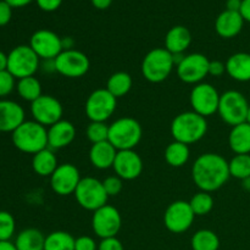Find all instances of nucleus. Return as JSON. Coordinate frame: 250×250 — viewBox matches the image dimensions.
Here are the masks:
<instances>
[{
    "mask_svg": "<svg viewBox=\"0 0 250 250\" xmlns=\"http://www.w3.org/2000/svg\"><path fill=\"white\" fill-rule=\"evenodd\" d=\"M190 246L193 250H219L220 239L211 229H199L193 234Z\"/></svg>",
    "mask_w": 250,
    "mask_h": 250,
    "instance_id": "31",
    "label": "nucleus"
},
{
    "mask_svg": "<svg viewBox=\"0 0 250 250\" xmlns=\"http://www.w3.org/2000/svg\"><path fill=\"white\" fill-rule=\"evenodd\" d=\"M194 212L190 208L189 202L176 200L171 203L164 214L165 227L172 233H185L192 227L194 221Z\"/></svg>",
    "mask_w": 250,
    "mask_h": 250,
    "instance_id": "14",
    "label": "nucleus"
},
{
    "mask_svg": "<svg viewBox=\"0 0 250 250\" xmlns=\"http://www.w3.org/2000/svg\"><path fill=\"white\" fill-rule=\"evenodd\" d=\"M12 17V7L5 0H0V27L6 26Z\"/></svg>",
    "mask_w": 250,
    "mask_h": 250,
    "instance_id": "41",
    "label": "nucleus"
},
{
    "mask_svg": "<svg viewBox=\"0 0 250 250\" xmlns=\"http://www.w3.org/2000/svg\"><path fill=\"white\" fill-rule=\"evenodd\" d=\"M41 59L29 45H17L7 55V71L16 80L31 77L38 71Z\"/></svg>",
    "mask_w": 250,
    "mask_h": 250,
    "instance_id": "7",
    "label": "nucleus"
},
{
    "mask_svg": "<svg viewBox=\"0 0 250 250\" xmlns=\"http://www.w3.org/2000/svg\"><path fill=\"white\" fill-rule=\"evenodd\" d=\"M143 129L141 124L133 117H121L109 125L107 141L116 148V150H131L141 142Z\"/></svg>",
    "mask_w": 250,
    "mask_h": 250,
    "instance_id": "4",
    "label": "nucleus"
},
{
    "mask_svg": "<svg viewBox=\"0 0 250 250\" xmlns=\"http://www.w3.org/2000/svg\"><path fill=\"white\" fill-rule=\"evenodd\" d=\"M15 80L16 78L7 70L0 72V98L6 97L14 90V88L16 87Z\"/></svg>",
    "mask_w": 250,
    "mask_h": 250,
    "instance_id": "38",
    "label": "nucleus"
},
{
    "mask_svg": "<svg viewBox=\"0 0 250 250\" xmlns=\"http://www.w3.org/2000/svg\"><path fill=\"white\" fill-rule=\"evenodd\" d=\"M7 70V55L0 50V72Z\"/></svg>",
    "mask_w": 250,
    "mask_h": 250,
    "instance_id": "48",
    "label": "nucleus"
},
{
    "mask_svg": "<svg viewBox=\"0 0 250 250\" xmlns=\"http://www.w3.org/2000/svg\"><path fill=\"white\" fill-rule=\"evenodd\" d=\"M75 198L81 208L93 211L107 204L109 195L103 186V181L94 177H84L75 190Z\"/></svg>",
    "mask_w": 250,
    "mask_h": 250,
    "instance_id": "8",
    "label": "nucleus"
},
{
    "mask_svg": "<svg viewBox=\"0 0 250 250\" xmlns=\"http://www.w3.org/2000/svg\"><path fill=\"white\" fill-rule=\"evenodd\" d=\"M45 236L37 229H26L19 233L15 241L17 250H44Z\"/></svg>",
    "mask_w": 250,
    "mask_h": 250,
    "instance_id": "27",
    "label": "nucleus"
},
{
    "mask_svg": "<svg viewBox=\"0 0 250 250\" xmlns=\"http://www.w3.org/2000/svg\"><path fill=\"white\" fill-rule=\"evenodd\" d=\"M29 46L39 59L50 61L63 50L62 38L50 29H38L34 32L29 41Z\"/></svg>",
    "mask_w": 250,
    "mask_h": 250,
    "instance_id": "16",
    "label": "nucleus"
},
{
    "mask_svg": "<svg viewBox=\"0 0 250 250\" xmlns=\"http://www.w3.org/2000/svg\"><path fill=\"white\" fill-rule=\"evenodd\" d=\"M132 85H133V80L131 75L125 71H119L112 73L109 77L106 82V89L117 99L125 97L131 90Z\"/></svg>",
    "mask_w": 250,
    "mask_h": 250,
    "instance_id": "29",
    "label": "nucleus"
},
{
    "mask_svg": "<svg viewBox=\"0 0 250 250\" xmlns=\"http://www.w3.org/2000/svg\"><path fill=\"white\" fill-rule=\"evenodd\" d=\"M121 178L119 176H109V177L105 178L103 181V186H104V189L106 192V194L109 197H116L121 193L122 187H124V183H122Z\"/></svg>",
    "mask_w": 250,
    "mask_h": 250,
    "instance_id": "37",
    "label": "nucleus"
},
{
    "mask_svg": "<svg viewBox=\"0 0 250 250\" xmlns=\"http://www.w3.org/2000/svg\"><path fill=\"white\" fill-rule=\"evenodd\" d=\"M12 143L20 151L37 154L48 148V128L33 121H24L12 132Z\"/></svg>",
    "mask_w": 250,
    "mask_h": 250,
    "instance_id": "3",
    "label": "nucleus"
},
{
    "mask_svg": "<svg viewBox=\"0 0 250 250\" xmlns=\"http://www.w3.org/2000/svg\"><path fill=\"white\" fill-rule=\"evenodd\" d=\"M189 205L192 208L195 216H204L208 215L214 208V198L208 192H198L189 200Z\"/></svg>",
    "mask_w": 250,
    "mask_h": 250,
    "instance_id": "34",
    "label": "nucleus"
},
{
    "mask_svg": "<svg viewBox=\"0 0 250 250\" xmlns=\"http://www.w3.org/2000/svg\"><path fill=\"white\" fill-rule=\"evenodd\" d=\"M192 43V33L185 26H173L165 36V49L172 55L183 54Z\"/></svg>",
    "mask_w": 250,
    "mask_h": 250,
    "instance_id": "22",
    "label": "nucleus"
},
{
    "mask_svg": "<svg viewBox=\"0 0 250 250\" xmlns=\"http://www.w3.org/2000/svg\"><path fill=\"white\" fill-rule=\"evenodd\" d=\"M226 73V65L220 60H212L209 63V75L214 77H221Z\"/></svg>",
    "mask_w": 250,
    "mask_h": 250,
    "instance_id": "43",
    "label": "nucleus"
},
{
    "mask_svg": "<svg viewBox=\"0 0 250 250\" xmlns=\"http://www.w3.org/2000/svg\"><path fill=\"white\" fill-rule=\"evenodd\" d=\"M37 5L41 10L45 12L56 11L62 4V0H36Z\"/></svg>",
    "mask_w": 250,
    "mask_h": 250,
    "instance_id": "42",
    "label": "nucleus"
},
{
    "mask_svg": "<svg viewBox=\"0 0 250 250\" xmlns=\"http://www.w3.org/2000/svg\"><path fill=\"white\" fill-rule=\"evenodd\" d=\"M24 122V110L19 103L0 100V132H14Z\"/></svg>",
    "mask_w": 250,
    "mask_h": 250,
    "instance_id": "20",
    "label": "nucleus"
},
{
    "mask_svg": "<svg viewBox=\"0 0 250 250\" xmlns=\"http://www.w3.org/2000/svg\"><path fill=\"white\" fill-rule=\"evenodd\" d=\"M75 250H98V244L92 237L81 236L76 238Z\"/></svg>",
    "mask_w": 250,
    "mask_h": 250,
    "instance_id": "39",
    "label": "nucleus"
},
{
    "mask_svg": "<svg viewBox=\"0 0 250 250\" xmlns=\"http://www.w3.org/2000/svg\"><path fill=\"white\" fill-rule=\"evenodd\" d=\"M229 177V161L216 153L202 154L192 167L193 181L203 192L212 193L220 189Z\"/></svg>",
    "mask_w": 250,
    "mask_h": 250,
    "instance_id": "1",
    "label": "nucleus"
},
{
    "mask_svg": "<svg viewBox=\"0 0 250 250\" xmlns=\"http://www.w3.org/2000/svg\"><path fill=\"white\" fill-rule=\"evenodd\" d=\"M81 180L82 177L80 175V170L73 164H61L50 176V187L55 194L66 197L75 194Z\"/></svg>",
    "mask_w": 250,
    "mask_h": 250,
    "instance_id": "17",
    "label": "nucleus"
},
{
    "mask_svg": "<svg viewBox=\"0 0 250 250\" xmlns=\"http://www.w3.org/2000/svg\"><path fill=\"white\" fill-rule=\"evenodd\" d=\"M117 150L109 141L92 144L89 150V161L98 170H106L114 166Z\"/></svg>",
    "mask_w": 250,
    "mask_h": 250,
    "instance_id": "23",
    "label": "nucleus"
},
{
    "mask_svg": "<svg viewBox=\"0 0 250 250\" xmlns=\"http://www.w3.org/2000/svg\"><path fill=\"white\" fill-rule=\"evenodd\" d=\"M190 156L189 146L173 141L165 149V160L172 167H182L188 163Z\"/></svg>",
    "mask_w": 250,
    "mask_h": 250,
    "instance_id": "28",
    "label": "nucleus"
},
{
    "mask_svg": "<svg viewBox=\"0 0 250 250\" xmlns=\"http://www.w3.org/2000/svg\"><path fill=\"white\" fill-rule=\"evenodd\" d=\"M239 12H241L244 21L250 22V0H243L242 1V6Z\"/></svg>",
    "mask_w": 250,
    "mask_h": 250,
    "instance_id": "44",
    "label": "nucleus"
},
{
    "mask_svg": "<svg viewBox=\"0 0 250 250\" xmlns=\"http://www.w3.org/2000/svg\"><path fill=\"white\" fill-rule=\"evenodd\" d=\"M229 146L234 154H250V125L243 122L232 127Z\"/></svg>",
    "mask_w": 250,
    "mask_h": 250,
    "instance_id": "26",
    "label": "nucleus"
},
{
    "mask_svg": "<svg viewBox=\"0 0 250 250\" xmlns=\"http://www.w3.org/2000/svg\"><path fill=\"white\" fill-rule=\"evenodd\" d=\"M210 60L200 53L188 54L183 56L176 66V72L182 82L188 84H199L209 75Z\"/></svg>",
    "mask_w": 250,
    "mask_h": 250,
    "instance_id": "11",
    "label": "nucleus"
},
{
    "mask_svg": "<svg viewBox=\"0 0 250 250\" xmlns=\"http://www.w3.org/2000/svg\"><path fill=\"white\" fill-rule=\"evenodd\" d=\"M220 95L216 88L210 83L202 82L195 84L190 90L189 103L193 111L203 117H209L216 114L219 110Z\"/></svg>",
    "mask_w": 250,
    "mask_h": 250,
    "instance_id": "12",
    "label": "nucleus"
},
{
    "mask_svg": "<svg viewBox=\"0 0 250 250\" xmlns=\"http://www.w3.org/2000/svg\"><path fill=\"white\" fill-rule=\"evenodd\" d=\"M117 99L106 89L100 88L90 93L85 102V115L90 121L105 122L116 111Z\"/></svg>",
    "mask_w": 250,
    "mask_h": 250,
    "instance_id": "10",
    "label": "nucleus"
},
{
    "mask_svg": "<svg viewBox=\"0 0 250 250\" xmlns=\"http://www.w3.org/2000/svg\"><path fill=\"white\" fill-rule=\"evenodd\" d=\"M170 131L173 141L189 146L204 138L208 132V122L205 117L200 116L193 110L185 111L172 120Z\"/></svg>",
    "mask_w": 250,
    "mask_h": 250,
    "instance_id": "2",
    "label": "nucleus"
},
{
    "mask_svg": "<svg viewBox=\"0 0 250 250\" xmlns=\"http://www.w3.org/2000/svg\"><path fill=\"white\" fill-rule=\"evenodd\" d=\"M76 138V127L67 120H60L48 128V146L53 150L70 146Z\"/></svg>",
    "mask_w": 250,
    "mask_h": 250,
    "instance_id": "19",
    "label": "nucleus"
},
{
    "mask_svg": "<svg viewBox=\"0 0 250 250\" xmlns=\"http://www.w3.org/2000/svg\"><path fill=\"white\" fill-rule=\"evenodd\" d=\"M93 6L98 10H106L112 4V0H90Z\"/></svg>",
    "mask_w": 250,
    "mask_h": 250,
    "instance_id": "45",
    "label": "nucleus"
},
{
    "mask_svg": "<svg viewBox=\"0 0 250 250\" xmlns=\"http://www.w3.org/2000/svg\"><path fill=\"white\" fill-rule=\"evenodd\" d=\"M16 229V222L9 211H0V241L9 242Z\"/></svg>",
    "mask_w": 250,
    "mask_h": 250,
    "instance_id": "36",
    "label": "nucleus"
},
{
    "mask_svg": "<svg viewBox=\"0 0 250 250\" xmlns=\"http://www.w3.org/2000/svg\"><path fill=\"white\" fill-rule=\"evenodd\" d=\"M0 250H17L14 243L11 242H1L0 241Z\"/></svg>",
    "mask_w": 250,
    "mask_h": 250,
    "instance_id": "49",
    "label": "nucleus"
},
{
    "mask_svg": "<svg viewBox=\"0 0 250 250\" xmlns=\"http://www.w3.org/2000/svg\"><path fill=\"white\" fill-rule=\"evenodd\" d=\"M31 114L34 121L44 127H50L62 120L63 107L55 97L42 94L38 99L31 103Z\"/></svg>",
    "mask_w": 250,
    "mask_h": 250,
    "instance_id": "15",
    "label": "nucleus"
},
{
    "mask_svg": "<svg viewBox=\"0 0 250 250\" xmlns=\"http://www.w3.org/2000/svg\"><path fill=\"white\" fill-rule=\"evenodd\" d=\"M72 234L65 231H54L45 237L44 250H75Z\"/></svg>",
    "mask_w": 250,
    "mask_h": 250,
    "instance_id": "30",
    "label": "nucleus"
},
{
    "mask_svg": "<svg viewBox=\"0 0 250 250\" xmlns=\"http://www.w3.org/2000/svg\"><path fill=\"white\" fill-rule=\"evenodd\" d=\"M16 89L20 97L26 102L33 103L42 95V84L38 78L34 77V76L19 80Z\"/></svg>",
    "mask_w": 250,
    "mask_h": 250,
    "instance_id": "32",
    "label": "nucleus"
},
{
    "mask_svg": "<svg viewBox=\"0 0 250 250\" xmlns=\"http://www.w3.org/2000/svg\"><path fill=\"white\" fill-rule=\"evenodd\" d=\"M226 65V73L237 82L250 81V54L236 53L229 56Z\"/></svg>",
    "mask_w": 250,
    "mask_h": 250,
    "instance_id": "24",
    "label": "nucleus"
},
{
    "mask_svg": "<svg viewBox=\"0 0 250 250\" xmlns=\"http://www.w3.org/2000/svg\"><path fill=\"white\" fill-rule=\"evenodd\" d=\"M246 122H248V124L250 125V106H249V110H248V115H247V121Z\"/></svg>",
    "mask_w": 250,
    "mask_h": 250,
    "instance_id": "51",
    "label": "nucleus"
},
{
    "mask_svg": "<svg viewBox=\"0 0 250 250\" xmlns=\"http://www.w3.org/2000/svg\"><path fill=\"white\" fill-rule=\"evenodd\" d=\"M54 70L67 78L83 77L89 71L90 61L84 53L76 49L62 50L53 60Z\"/></svg>",
    "mask_w": 250,
    "mask_h": 250,
    "instance_id": "9",
    "label": "nucleus"
},
{
    "mask_svg": "<svg viewBox=\"0 0 250 250\" xmlns=\"http://www.w3.org/2000/svg\"><path fill=\"white\" fill-rule=\"evenodd\" d=\"M176 66L173 55L165 48L149 51L142 61V75L150 83H161L167 80Z\"/></svg>",
    "mask_w": 250,
    "mask_h": 250,
    "instance_id": "5",
    "label": "nucleus"
},
{
    "mask_svg": "<svg viewBox=\"0 0 250 250\" xmlns=\"http://www.w3.org/2000/svg\"><path fill=\"white\" fill-rule=\"evenodd\" d=\"M244 22L246 21L242 17L241 12L225 10L215 21V31L221 38H234L242 32Z\"/></svg>",
    "mask_w": 250,
    "mask_h": 250,
    "instance_id": "21",
    "label": "nucleus"
},
{
    "mask_svg": "<svg viewBox=\"0 0 250 250\" xmlns=\"http://www.w3.org/2000/svg\"><path fill=\"white\" fill-rule=\"evenodd\" d=\"M58 166V158L53 149L49 146L34 154L32 159V168L37 175L42 177H50Z\"/></svg>",
    "mask_w": 250,
    "mask_h": 250,
    "instance_id": "25",
    "label": "nucleus"
},
{
    "mask_svg": "<svg viewBox=\"0 0 250 250\" xmlns=\"http://www.w3.org/2000/svg\"><path fill=\"white\" fill-rule=\"evenodd\" d=\"M98 250H125L124 244L116 237H111V238H105L100 241L98 244Z\"/></svg>",
    "mask_w": 250,
    "mask_h": 250,
    "instance_id": "40",
    "label": "nucleus"
},
{
    "mask_svg": "<svg viewBox=\"0 0 250 250\" xmlns=\"http://www.w3.org/2000/svg\"><path fill=\"white\" fill-rule=\"evenodd\" d=\"M243 182V188L247 190H250V177L247 178V180L242 181Z\"/></svg>",
    "mask_w": 250,
    "mask_h": 250,
    "instance_id": "50",
    "label": "nucleus"
},
{
    "mask_svg": "<svg viewBox=\"0 0 250 250\" xmlns=\"http://www.w3.org/2000/svg\"><path fill=\"white\" fill-rule=\"evenodd\" d=\"M143 160L134 149L117 151L112 166L116 176L125 181H133L138 178L143 172Z\"/></svg>",
    "mask_w": 250,
    "mask_h": 250,
    "instance_id": "18",
    "label": "nucleus"
},
{
    "mask_svg": "<svg viewBox=\"0 0 250 250\" xmlns=\"http://www.w3.org/2000/svg\"><path fill=\"white\" fill-rule=\"evenodd\" d=\"M242 1H243V0H227L226 10L239 12V10H241V6H242Z\"/></svg>",
    "mask_w": 250,
    "mask_h": 250,
    "instance_id": "46",
    "label": "nucleus"
},
{
    "mask_svg": "<svg viewBox=\"0 0 250 250\" xmlns=\"http://www.w3.org/2000/svg\"><path fill=\"white\" fill-rule=\"evenodd\" d=\"M249 106L250 105L244 94L238 90H227L220 95L217 114L225 124L233 127L247 121Z\"/></svg>",
    "mask_w": 250,
    "mask_h": 250,
    "instance_id": "6",
    "label": "nucleus"
},
{
    "mask_svg": "<svg viewBox=\"0 0 250 250\" xmlns=\"http://www.w3.org/2000/svg\"><path fill=\"white\" fill-rule=\"evenodd\" d=\"M229 175L237 180H247L250 177V154H236L229 161Z\"/></svg>",
    "mask_w": 250,
    "mask_h": 250,
    "instance_id": "33",
    "label": "nucleus"
},
{
    "mask_svg": "<svg viewBox=\"0 0 250 250\" xmlns=\"http://www.w3.org/2000/svg\"><path fill=\"white\" fill-rule=\"evenodd\" d=\"M85 136L92 144L102 143L109 138V126L105 122L90 121L85 129Z\"/></svg>",
    "mask_w": 250,
    "mask_h": 250,
    "instance_id": "35",
    "label": "nucleus"
},
{
    "mask_svg": "<svg viewBox=\"0 0 250 250\" xmlns=\"http://www.w3.org/2000/svg\"><path fill=\"white\" fill-rule=\"evenodd\" d=\"M12 9H16V7H24L27 5L31 4L33 0H5Z\"/></svg>",
    "mask_w": 250,
    "mask_h": 250,
    "instance_id": "47",
    "label": "nucleus"
},
{
    "mask_svg": "<svg viewBox=\"0 0 250 250\" xmlns=\"http://www.w3.org/2000/svg\"><path fill=\"white\" fill-rule=\"evenodd\" d=\"M122 226V217L119 210L112 205H104L93 212L92 229L99 238L116 237Z\"/></svg>",
    "mask_w": 250,
    "mask_h": 250,
    "instance_id": "13",
    "label": "nucleus"
}]
</instances>
